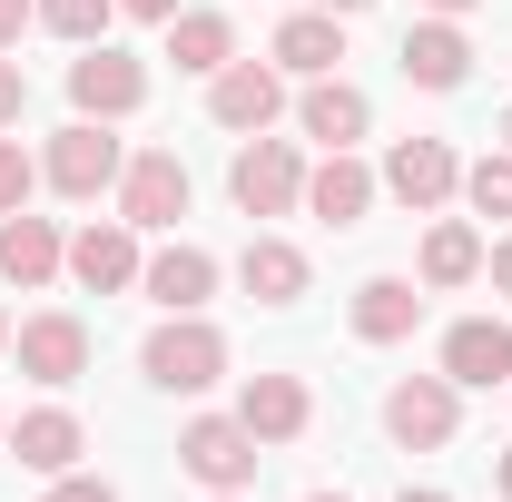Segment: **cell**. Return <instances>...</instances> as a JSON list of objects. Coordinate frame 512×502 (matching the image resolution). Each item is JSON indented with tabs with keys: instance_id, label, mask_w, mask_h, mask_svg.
<instances>
[{
	"instance_id": "1",
	"label": "cell",
	"mask_w": 512,
	"mask_h": 502,
	"mask_svg": "<svg viewBox=\"0 0 512 502\" xmlns=\"http://www.w3.org/2000/svg\"><path fill=\"white\" fill-rule=\"evenodd\" d=\"M306 138H276V128H256L237 138V158H227V197H237V217H296L306 207Z\"/></svg>"
},
{
	"instance_id": "2",
	"label": "cell",
	"mask_w": 512,
	"mask_h": 502,
	"mask_svg": "<svg viewBox=\"0 0 512 502\" xmlns=\"http://www.w3.org/2000/svg\"><path fill=\"white\" fill-rule=\"evenodd\" d=\"M138 375L158 394H207V384H227V335L207 315H158L138 335Z\"/></svg>"
},
{
	"instance_id": "3",
	"label": "cell",
	"mask_w": 512,
	"mask_h": 502,
	"mask_svg": "<svg viewBox=\"0 0 512 502\" xmlns=\"http://www.w3.org/2000/svg\"><path fill=\"white\" fill-rule=\"evenodd\" d=\"M119 168H128V138L109 119H69L50 148H40V188H60L69 207L89 197H119Z\"/></svg>"
},
{
	"instance_id": "4",
	"label": "cell",
	"mask_w": 512,
	"mask_h": 502,
	"mask_svg": "<svg viewBox=\"0 0 512 502\" xmlns=\"http://www.w3.org/2000/svg\"><path fill=\"white\" fill-rule=\"evenodd\" d=\"M256 463H266V443L237 414H188L178 424V473L197 493H256Z\"/></svg>"
},
{
	"instance_id": "5",
	"label": "cell",
	"mask_w": 512,
	"mask_h": 502,
	"mask_svg": "<svg viewBox=\"0 0 512 502\" xmlns=\"http://www.w3.org/2000/svg\"><path fill=\"white\" fill-rule=\"evenodd\" d=\"M188 158L178 148H128V168H119V217L138 227V237H178V217H188Z\"/></svg>"
},
{
	"instance_id": "6",
	"label": "cell",
	"mask_w": 512,
	"mask_h": 502,
	"mask_svg": "<svg viewBox=\"0 0 512 502\" xmlns=\"http://www.w3.org/2000/svg\"><path fill=\"white\" fill-rule=\"evenodd\" d=\"M69 109H79V119H138V109H148V60H138V50H119V40H89V50H79V60H69Z\"/></svg>"
},
{
	"instance_id": "7",
	"label": "cell",
	"mask_w": 512,
	"mask_h": 502,
	"mask_svg": "<svg viewBox=\"0 0 512 502\" xmlns=\"http://www.w3.org/2000/svg\"><path fill=\"white\" fill-rule=\"evenodd\" d=\"M384 434L404 453H444L463 434V384L453 375H394L384 384Z\"/></svg>"
},
{
	"instance_id": "8",
	"label": "cell",
	"mask_w": 512,
	"mask_h": 502,
	"mask_svg": "<svg viewBox=\"0 0 512 502\" xmlns=\"http://www.w3.org/2000/svg\"><path fill=\"white\" fill-rule=\"evenodd\" d=\"M375 178H384V197H394V207H414V217H444L453 197H463V158H453V138H394Z\"/></svg>"
},
{
	"instance_id": "9",
	"label": "cell",
	"mask_w": 512,
	"mask_h": 502,
	"mask_svg": "<svg viewBox=\"0 0 512 502\" xmlns=\"http://www.w3.org/2000/svg\"><path fill=\"white\" fill-rule=\"evenodd\" d=\"M10 355H20V375H30V384L69 394V384L89 375V355H99V345H89V325H79L69 306H40V315H20V325H10Z\"/></svg>"
},
{
	"instance_id": "10",
	"label": "cell",
	"mask_w": 512,
	"mask_h": 502,
	"mask_svg": "<svg viewBox=\"0 0 512 502\" xmlns=\"http://www.w3.org/2000/svg\"><path fill=\"white\" fill-rule=\"evenodd\" d=\"M286 109H296V99H286V69L276 60H247V50H237V60L207 79V119L227 128V138H256V128H276Z\"/></svg>"
},
{
	"instance_id": "11",
	"label": "cell",
	"mask_w": 512,
	"mask_h": 502,
	"mask_svg": "<svg viewBox=\"0 0 512 502\" xmlns=\"http://www.w3.org/2000/svg\"><path fill=\"white\" fill-rule=\"evenodd\" d=\"M138 266H148V237L128 217H89L69 237V286H89V296H138Z\"/></svg>"
},
{
	"instance_id": "12",
	"label": "cell",
	"mask_w": 512,
	"mask_h": 502,
	"mask_svg": "<svg viewBox=\"0 0 512 502\" xmlns=\"http://www.w3.org/2000/svg\"><path fill=\"white\" fill-rule=\"evenodd\" d=\"M217 276H227V266L197 247V237H158V247H148V266H138V296H148L158 315H207Z\"/></svg>"
},
{
	"instance_id": "13",
	"label": "cell",
	"mask_w": 512,
	"mask_h": 502,
	"mask_svg": "<svg viewBox=\"0 0 512 502\" xmlns=\"http://www.w3.org/2000/svg\"><path fill=\"white\" fill-rule=\"evenodd\" d=\"M434 375H453L463 394L512 384V325H503V315H453L444 345H434Z\"/></svg>"
},
{
	"instance_id": "14",
	"label": "cell",
	"mask_w": 512,
	"mask_h": 502,
	"mask_svg": "<svg viewBox=\"0 0 512 502\" xmlns=\"http://www.w3.org/2000/svg\"><path fill=\"white\" fill-rule=\"evenodd\" d=\"M375 197H384V178L355 158V148H325L316 168H306V217L335 227V237H345V227H365V217H375Z\"/></svg>"
},
{
	"instance_id": "15",
	"label": "cell",
	"mask_w": 512,
	"mask_h": 502,
	"mask_svg": "<svg viewBox=\"0 0 512 502\" xmlns=\"http://www.w3.org/2000/svg\"><path fill=\"white\" fill-rule=\"evenodd\" d=\"M227 414H237L266 453H286V443H306V424H316V394H306V375H247Z\"/></svg>"
},
{
	"instance_id": "16",
	"label": "cell",
	"mask_w": 512,
	"mask_h": 502,
	"mask_svg": "<svg viewBox=\"0 0 512 502\" xmlns=\"http://www.w3.org/2000/svg\"><path fill=\"white\" fill-rule=\"evenodd\" d=\"M365 128H375V99L345 79V69H325L296 89V138H316V148H365Z\"/></svg>"
},
{
	"instance_id": "17",
	"label": "cell",
	"mask_w": 512,
	"mask_h": 502,
	"mask_svg": "<svg viewBox=\"0 0 512 502\" xmlns=\"http://www.w3.org/2000/svg\"><path fill=\"white\" fill-rule=\"evenodd\" d=\"M237 286H247L266 315H286V306H306V286H316V266H306V247L296 237H276V227H256L247 247H237Z\"/></svg>"
},
{
	"instance_id": "18",
	"label": "cell",
	"mask_w": 512,
	"mask_h": 502,
	"mask_svg": "<svg viewBox=\"0 0 512 502\" xmlns=\"http://www.w3.org/2000/svg\"><path fill=\"white\" fill-rule=\"evenodd\" d=\"M394 69H404L414 89L453 99V89L473 79V40H463V20H434V10H424V20H414V30L394 40Z\"/></svg>"
},
{
	"instance_id": "19",
	"label": "cell",
	"mask_w": 512,
	"mask_h": 502,
	"mask_svg": "<svg viewBox=\"0 0 512 502\" xmlns=\"http://www.w3.org/2000/svg\"><path fill=\"white\" fill-rule=\"evenodd\" d=\"M69 276V237L60 217H0V286H20V296H40V286H60Z\"/></svg>"
},
{
	"instance_id": "20",
	"label": "cell",
	"mask_w": 512,
	"mask_h": 502,
	"mask_svg": "<svg viewBox=\"0 0 512 502\" xmlns=\"http://www.w3.org/2000/svg\"><path fill=\"white\" fill-rule=\"evenodd\" d=\"M0 453H20V473H79V453H89V424L69 414V404H30V414H10V443Z\"/></svg>"
},
{
	"instance_id": "21",
	"label": "cell",
	"mask_w": 512,
	"mask_h": 502,
	"mask_svg": "<svg viewBox=\"0 0 512 502\" xmlns=\"http://www.w3.org/2000/svg\"><path fill=\"white\" fill-rule=\"evenodd\" d=\"M414 286H424V296H463V286H483V227H473V217H434L424 247H414Z\"/></svg>"
},
{
	"instance_id": "22",
	"label": "cell",
	"mask_w": 512,
	"mask_h": 502,
	"mask_svg": "<svg viewBox=\"0 0 512 502\" xmlns=\"http://www.w3.org/2000/svg\"><path fill=\"white\" fill-rule=\"evenodd\" d=\"M266 60L286 69V79H325V69H345V20L316 10V0H306V10H286V20H276V40H266Z\"/></svg>"
},
{
	"instance_id": "23",
	"label": "cell",
	"mask_w": 512,
	"mask_h": 502,
	"mask_svg": "<svg viewBox=\"0 0 512 502\" xmlns=\"http://www.w3.org/2000/svg\"><path fill=\"white\" fill-rule=\"evenodd\" d=\"M345 325H355V345H404V335L424 325V286H414V276H365V286L345 296Z\"/></svg>"
},
{
	"instance_id": "24",
	"label": "cell",
	"mask_w": 512,
	"mask_h": 502,
	"mask_svg": "<svg viewBox=\"0 0 512 502\" xmlns=\"http://www.w3.org/2000/svg\"><path fill=\"white\" fill-rule=\"evenodd\" d=\"M158 40H168V60L188 69V79H217V69L237 60V20H227V10H197V0L158 30Z\"/></svg>"
},
{
	"instance_id": "25",
	"label": "cell",
	"mask_w": 512,
	"mask_h": 502,
	"mask_svg": "<svg viewBox=\"0 0 512 502\" xmlns=\"http://www.w3.org/2000/svg\"><path fill=\"white\" fill-rule=\"evenodd\" d=\"M463 207H473V217H503V227H512V148H503V138H493V148L463 168Z\"/></svg>"
},
{
	"instance_id": "26",
	"label": "cell",
	"mask_w": 512,
	"mask_h": 502,
	"mask_svg": "<svg viewBox=\"0 0 512 502\" xmlns=\"http://www.w3.org/2000/svg\"><path fill=\"white\" fill-rule=\"evenodd\" d=\"M109 20H119V0H40V30H50V40H69V50L109 40Z\"/></svg>"
},
{
	"instance_id": "27",
	"label": "cell",
	"mask_w": 512,
	"mask_h": 502,
	"mask_svg": "<svg viewBox=\"0 0 512 502\" xmlns=\"http://www.w3.org/2000/svg\"><path fill=\"white\" fill-rule=\"evenodd\" d=\"M30 188H40V158H30L20 138H0V217H20V207H30Z\"/></svg>"
},
{
	"instance_id": "28",
	"label": "cell",
	"mask_w": 512,
	"mask_h": 502,
	"mask_svg": "<svg viewBox=\"0 0 512 502\" xmlns=\"http://www.w3.org/2000/svg\"><path fill=\"white\" fill-rule=\"evenodd\" d=\"M40 502H119V483H109V473H50Z\"/></svg>"
},
{
	"instance_id": "29",
	"label": "cell",
	"mask_w": 512,
	"mask_h": 502,
	"mask_svg": "<svg viewBox=\"0 0 512 502\" xmlns=\"http://www.w3.org/2000/svg\"><path fill=\"white\" fill-rule=\"evenodd\" d=\"M20 109H30V69L0 60V128H20Z\"/></svg>"
},
{
	"instance_id": "30",
	"label": "cell",
	"mask_w": 512,
	"mask_h": 502,
	"mask_svg": "<svg viewBox=\"0 0 512 502\" xmlns=\"http://www.w3.org/2000/svg\"><path fill=\"white\" fill-rule=\"evenodd\" d=\"M483 286H493V296H503V306H512V227H503V237H493V247H483Z\"/></svg>"
},
{
	"instance_id": "31",
	"label": "cell",
	"mask_w": 512,
	"mask_h": 502,
	"mask_svg": "<svg viewBox=\"0 0 512 502\" xmlns=\"http://www.w3.org/2000/svg\"><path fill=\"white\" fill-rule=\"evenodd\" d=\"M20 30H40V0H0V50H20Z\"/></svg>"
},
{
	"instance_id": "32",
	"label": "cell",
	"mask_w": 512,
	"mask_h": 502,
	"mask_svg": "<svg viewBox=\"0 0 512 502\" xmlns=\"http://www.w3.org/2000/svg\"><path fill=\"white\" fill-rule=\"evenodd\" d=\"M178 10H188V0H119V20H148V30H168Z\"/></svg>"
},
{
	"instance_id": "33",
	"label": "cell",
	"mask_w": 512,
	"mask_h": 502,
	"mask_svg": "<svg viewBox=\"0 0 512 502\" xmlns=\"http://www.w3.org/2000/svg\"><path fill=\"white\" fill-rule=\"evenodd\" d=\"M493 493L512 502V443H503V453H493Z\"/></svg>"
},
{
	"instance_id": "34",
	"label": "cell",
	"mask_w": 512,
	"mask_h": 502,
	"mask_svg": "<svg viewBox=\"0 0 512 502\" xmlns=\"http://www.w3.org/2000/svg\"><path fill=\"white\" fill-rule=\"evenodd\" d=\"M316 10H335V20H365V10H375V0H316Z\"/></svg>"
},
{
	"instance_id": "35",
	"label": "cell",
	"mask_w": 512,
	"mask_h": 502,
	"mask_svg": "<svg viewBox=\"0 0 512 502\" xmlns=\"http://www.w3.org/2000/svg\"><path fill=\"white\" fill-rule=\"evenodd\" d=\"M424 10H434V20H463V10H483V0H424Z\"/></svg>"
},
{
	"instance_id": "36",
	"label": "cell",
	"mask_w": 512,
	"mask_h": 502,
	"mask_svg": "<svg viewBox=\"0 0 512 502\" xmlns=\"http://www.w3.org/2000/svg\"><path fill=\"white\" fill-rule=\"evenodd\" d=\"M394 502H453V493H434V483H404V493H394Z\"/></svg>"
},
{
	"instance_id": "37",
	"label": "cell",
	"mask_w": 512,
	"mask_h": 502,
	"mask_svg": "<svg viewBox=\"0 0 512 502\" xmlns=\"http://www.w3.org/2000/svg\"><path fill=\"white\" fill-rule=\"evenodd\" d=\"M493 138H503V148H512V109H503V119H493Z\"/></svg>"
},
{
	"instance_id": "38",
	"label": "cell",
	"mask_w": 512,
	"mask_h": 502,
	"mask_svg": "<svg viewBox=\"0 0 512 502\" xmlns=\"http://www.w3.org/2000/svg\"><path fill=\"white\" fill-rule=\"evenodd\" d=\"M0 355H10V306H0Z\"/></svg>"
},
{
	"instance_id": "39",
	"label": "cell",
	"mask_w": 512,
	"mask_h": 502,
	"mask_svg": "<svg viewBox=\"0 0 512 502\" xmlns=\"http://www.w3.org/2000/svg\"><path fill=\"white\" fill-rule=\"evenodd\" d=\"M306 502H355V493H306Z\"/></svg>"
},
{
	"instance_id": "40",
	"label": "cell",
	"mask_w": 512,
	"mask_h": 502,
	"mask_svg": "<svg viewBox=\"0 0 512 502\" xmlns=\"http://www.w3.org/2000/svg\"><path fill=\"white\" fill-rule=\"evenodd\" d=\"M207 502H256V493H207Z\"/></svg>"
},
{
	"instance_id": "41",
	"label": "cell",
	"mask_w": 512,
	"mask_h": 502,
	"mask_svg": "<svg viewBox=\"0 0 512 502\" xmlns=\"http://www.w3.org/2000/svg\"><path fill=\"white\" fill-rule=\"evenodd\" d=\"M0 443H10V414H0Z\"/></svg>"
},
{
	"instance_id": "42",
	"label": "cell",
	"mask_w": 512,
	"mask_h": 502,
	"mask_svg": "<svg viewBox=\"0 0 512 502\" xmlns=\"http://www.w3.org/2000/svg\"><path fill=\"white\" fill-rule=\"evenodd\" d=\"M503 394H512V384H503Z\"/></svg>"
}]
</instances>
